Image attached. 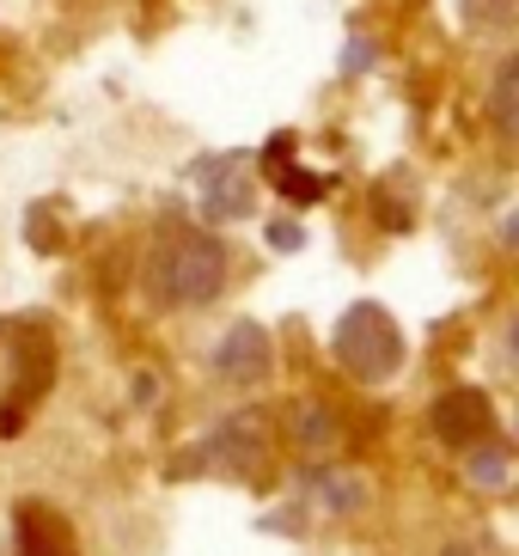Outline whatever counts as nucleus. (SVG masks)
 <instances>
[{
	"label": "nucleus",
	"mask_w": 519,
	"mask_h": 556,
	"mask_svg": "<svg viewBox=\"0 0 519 556\" xmlns=\"http://www.w3.org/2000/svg\"><path fill=\"white\" fill-rule=\"evenodd\" d=\"M208 214H251V184L244 178H227L208 190Z\"/></svg>",
	"instance_id": "f8f14e48"
},
{
	"label": "nucleus",
	"mask_w": 519,
	"mask_h": 556,
	"mask_svg": "<svg viewBox=\"0 0 519 556\" xmlns=\"http://www.w3.org/2000/svg\"><path fill=\"white\" fill-rule=\"evenodd\" d=\"M330 349H337V361L355 379H391L397 367H404V330L391 325L385 306H367V300L342 312Z\"/></svg>",
	"instance_id": "f03ea898"
},
{
	"label": "nucleus",
	"mask_w": 519,
	"mask_h": 556,
	"mask_svg": "<svg viewBox=\"0 0 519 556\" xmlns=\"http://www.w3.org/2000/svg\"><path fill=\"white\" fill-rule=\"evenodd\" d=\"M489 111H495V129H502V135H519V62H502Z\"/></svg>",
	"instance_id": "0eeeda50"
},
{
	"label": "nucleus",
	"mask_w": 519,
	"mask_h": 556,
	"mask_svg": "<svg viewBox=\"0 0 519 556\" xmlns=\"http://www.w3.org/2000/svg\"><path fill=\"white\" fill-rule=\"evenodd\" d=\"M227 465L232 477H257L263 471V458H269V446H263V428H257V416H232L220 434H214L202 453H190L183 465Z\"/></svg>",
	"instance_id": "39448f33"
},
{
	"label": "nucleus",
	"mask_w": 519,
	"mask_h": 556,
	"mask_svg": "<svg viewBox=\"0 0 519 556\" xmlns=\"http://www.w3.org/2000/svg\"><path fill=\"white\" fill-rule=\"evenodd\" d=\"M232 276V251L202 227H165L147 257V281L165 306H208Z\"/></svg>",
	"instance_id": "f257e3e1"
},
{
	"label": "nucleus",
	"mask_w": 519,
	"mask_h": 556,
	"mask_svg": "<svg viewBox=\"0 0 519 556\" xmlns=\"http://www.w3.org/2000/svg\"><path fill=\"white\" fill-rule=\"evenodd\" d=\"M337 441H342V428H337L330 409H306V416H300V446H306V453H330Z\"/></svg>",
	"instance_id": "1a4fd4ad"
},
{
	"label": "nucleus",
	"mask_w": 519,
	"mask_h": 556,
	"mask_svg": "<svg viewBox=\"0 0 519 556\" xmlns=\"http://www.w3.org/2000/svg\"><path fill=\"white\" fill-rule=\"evenodd\" d=\"M428 422L446 446H477L495 434V404H489L477 386H453V392H440L434 409H428Z\"/></svg>",
	"instance_id": "7ed1b4c3"
},
{
	"label": "nucleus",
	"mask_w": 519,
	"mask_h": 556,
	"mask_svg": "<svg viewBox=\"0 0 519 556\" xmlns=\"http://www.w3.org/2000/svg\"><path fill=\"white\" fill-rule=\"evenodd\" d=\"M471 453V477L483 483V490H502L507 483V446L489 434V441H477V446H465Z\"/></svg>",
	"instance_id": "6e6552de"
},
{
	"label": "nucleus",
	"mask_w": 519,
	"mask_h": 556,
	"mask_svg": "<svg viewBox=\"0 0 519 556\" xmlns=\"http://www.w3.org/2000/svg\"><path fill=\"white\" fill-rule=\"evenodd\" d=\"M312 495L325 507H355L360 502V483L355 477H342V471H312Z\"/></svg>",
	"instance_id": "9d476101"
},
{
	"label": "nucleus",
	"mask_w": 519,
	"mask_h": 556,
	"mask_svg": "<svg viewBox=\"0 0 519 556\" xmlns=\"http://www.w3.org/2000/svg\"><path fill=\"white\" fill-rule=\"evenodd\" d=\"M13 551L18 556H80V539H74L62 507L18 502L13 507Z\"/></svg>",
	"instance_id": "20e7f679"
},
{
	"label": "nucleus",
	"mask_w": 519,
	"mask_h": 556,
	"mask_svg": "<svg viewBox=\"0 0 519 556\" xmlns=\"http://www.w3.org/2000/svg\"><path fill=\"white\" fill-rule=\"evenodd\" d=\"M214 367H220V379H232V386H257V379L269 374V330L239 318V325L220 337V349H214Z\"/></svg>",
	"instance_id": "423d86ee"
},
{
	"label": "nucleus",
	"mask_w": 519,
	"mask_h": 556,
	"mask_svg": "<svg viewBox=\"0 0 519 556\" xmlns=\"http://www.w3.org/2000/svg\"><path fill=\"white\" fill-rule=\"evenodd\" d=\"M269 245H276V251H300V227H293V220H276V227H269Z\"/></svg>",
	"instance_id": "ddd939ff"
},
{
	"label": "nucleus",
	"mask_w": 519,
	"mask_h": 556,
	"mask_svg": "<svg viewBox=\"0 0 519 556\" xmlns=\"http://www.w3.org/2000/svg\"><path fill=\"white\" fill-rule=\"evenodd\" d=\"M471 31H507L514 25V0H465Z\"/></svg>",
	"instance_id": "9b49d317"
}]
</instances>
